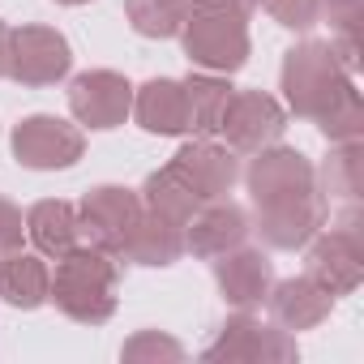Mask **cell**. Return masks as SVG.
Segmentation results:
<instances>
[{
  "label": "cell",
  "instance_id": "cell-13",
  "mask_svg": "<svg viewBox=\"0 0 364 364\" xmlns=\"http://www.w3.org/2000/svg\"><path fill=\"white\" fill-rule=\"evenodd\" d=\"M171 167L189 180V189H193L202 202L228 198V193H232V185L240 180L236 150H232V146H219V141H210V137L185 141V146L171 154Z\"/></svg>",
  "mask_w": 364,
  "mask_h": 364
},
{
  "label": "cell",
  "instance_id": "cell-2",
  "mask_svg": "<svg viewBox=\"0 0 364 364\" xmlns=\"http://www.w3.org/2000/svg\"><path fill=\"white\" fill-rule=\"evenodd\" d=\"M116 283H120V270H116L112 253L77 245L65 257H56L48 300L82 326H103L116 313Z\"/></svg>",
  "mask_w": 364,
  "mask_h": 364
},
{
  "label": "cell",
  "instance_id": "cell-25",
  "mask_svg": "<svg viewBox=\"0 0 364 364\" xmlns=\"http://www.w3.org/2000/svg\"><path fill=\"white\" fill-rule=\"evenodd\" d=\"M317 129L326 133V141H360L364 137V99L351 86L326 116H317Z\"/></svg>",
  "mask_w": 364,
  "mask_h": 364
},
{
  "label": "cell",
  "instance_id": "cell-26",
  "mask_svg": "<svg viewBox=\"0 0 364 364\" xmlns=\"http://www.w3.org/2000/svg\"><path fill=\"white\" fill-rule=\"evenodd\" d=\"M120 360H129V364H159V360L176 364V360H185V347H180L171 334H159V330H137V334L120 347Z\"/></svg>",
  "mask_w": 364,
  "mask_h": 364
},
{
  "label": "cell",
  "instance_id": "cell-31",
  "mask_svg": "<svg viewBox=\"0 0 364 364\" xmlns=\"http://www.w3.org/2000/svg\"><path fill=\"white\" fill-rule=\"evenodd\" d=\"M56 5H90V0H56Z\"/></svg>",
  "mask_w": 364,
  "mask_h": 364
},
{
  "label": "cell",
  "instance_id": "cell-30",
  "mask_svg": "<svg viewBox=\"0 0 364 364\" xmlns=\"http://www.w3.org/2000/svg\"><path fill=\"white\" fill-rule=\"evenodd\" d=\"M0 77H9V26L0 22Z\"/></svg>",
  "mask_w": 364,
  "mask_h": 364
},
{
  "label": "cell",
  "instance_id": "cell-15",
  "mask_svg": "<svg viewBox=\"0 0 364 364\" xmlns=\"http://www.w3.org/2000/svg\"><path fill=\"white\" fill-rule=\"evenodd\" d=\"M215 283L223 291V300L232 309H257L266 304L270 296V283H274V266L262 249H232L223 257H215Z\"/></svg>",
  "mask_w": 364,
  "mask_h": 364
},
{
  "label": "cell",
  "instance_id": "cell-22",
  "mask_svg": "<svg viewBox=\"0 0 364 364\" xmlns=\"http://www.w3.org/2000/svg\"><path fill=\"white\" fill-rule=\"evenodd\" d=\"M185 103H189V133L198 137H215L219 133V120H223V107L232 99V86L223 73H189L185 82Z\"/></svg>",
  "mask_w": 364,
  "mask_h": 364
},
{
  "label": "cell",
  "instance_id": "cell-29",
  "mask_svg": "<svg viewBox=\"0 0 364 364\" xmlns=\"http://www.w3.org/2000/svg\"><path fill=\"white\" fill-rule=\"evenodd\" d=\"M22 236H26V219L22 210L9 202V198H0V257L22 249Z\"/></svg>",
  "mask_w": 364,
  "mask_h": 364
},
{
  "label": "cell",
  "instance_id": "cell-24",
  "mask_svg": "<svg viewBox=\"0 0 364 364\" xmlns=\"http://www.w3.org/2000/svg\"><path fill=\"white\" fill-rule=\"evenodd\" d=\"M185 14L189 0H124V18L141 39H176Z\"/></svg>",
  "mask_w": 364,
  "mask_h": 364
},
{
  "label": "cell",
  "instance_id": "cell-21",
  "mask_svg": "<svg viewBox=\"0 0 364 364\" xmlns=\"http://www.w3.org/2000/svg\"><path fill=\"white\" fill-rule=\"evenodd\" d=\"M137 198H141L146 210H154V215H163V219H171V223H180V228H185V223L193 219V210L202 206V198L189 189V180L180 176L171 163L146 176V185H141Z\"/></svg>",
  "mask_w": 364,
  "mask_h": 364
},
{
  "label": "cell",
  "instance_id": "cell-8",
  "mask_svg": "<svg viewBox=\"0 0 364 364\" xmlns=\"http://www.w3.org/2000/svg\"><path fill=\"white\" fill-rule=\"evenodd\" d=\"M137 215H141V198L133 189H124V185H99L77 206V240L116 257L124 249V236L137 223Z\"/></svg>",
  "mask_w": 364,
  "mask_h": 364
},
{
  "label": "cell",
  "instance_id": "cell-19",
  "mask_svg": "<svg viewBox=\"0 0 364 364\" xmlns=\"http://www.w3.org/2000/svg\"><path fill=\"white\" fill-rule=\"evenodd\" d=\"M26 236L35 240V249L43 257H65L69 249H77V206L60 202V198H48V202H35L26 210Z\"/></svg>",
  "mask_w": 364,
  "mask_h": 364
},
{
  "label": "cell",
  "instance_id": "cell-14",
  "mask_svg": "<svg viewBox=\"0 0 364 364\" xmlns=\"http://www.w3.org/2000/svg\"><path fill=\"white\" fill-rule=\"evenodd\" d=\"M253 228L262 232V240L270 249H304L326 228V198L304 193V198H291V202L253 206Z\"/></svg>",
  "mask_w": 364,
  "mask_h": 364
},
{
  "label": "cell",
  "instance_id": "cell-27",
  "mask_svg": "<svg viewBox=\"0 0 364 364\" xmlns=\"http://www.w3.org/2000/svg\"><path fill=\"white\" fill-rule=\"evenodd\" d=\"M262 5L287 31H309V26L321 22V5H317V0H262Z\"/></svg>",
  "mask_w": 364,
  "mask_h": 364
},
{
  "label": "cell",
  "instance_id": "cell-10",
  "mask_svg": "<svg viewBox=\"0 0 364 364\" xmlns=\"http://www.w3.org/2000/svg\"><path fill=\"white\" fill-rule=\"evenodd\" d=\"M287 129V112L274 95L266 90H232L228 107H223V120H219V133L228 137L232 150H262V146H274Z\"/></svg>",
  "mask_w": 364,
  "mask_h": 364
},
{
  "label": "cell",
  "instance_id": "cell-17",
  "mask_svg": "<svg viewBox=\"0 0 364 364\" xmlns=\"http://www.w3.org/2000/svg\"><path fill=\"white\" fill-rule=\"evenodd\" d=\"M133 116L146 133L159 137H185L189 133V103H185V86L171 77H150L146 86L133 90Z\"/></svg>",
  "mask_w": 364,
  "mask_h": 364
},
{
  "label": "cell",
  "instance_id": "cell-6",
  "mask_svg": "<svg viewBox=\"0 0 364 364\" xmlns=\"http://www.w3.org/2000/svg\"><path fill=\"white\" fill-rule=\"evenodd\" d=\"M245 185H249L253 206H274V202H291V198H304V193H321L317 189V167L309 163V154H300L291 146H279V141L253 150Z\"/></svg>",
  "mask_w": 364,
  "mask_h": 364
},
{
  "label": "cell",
  "instance_id": "cell-18",
  "mask_svg": "<svg viewBox=\"0 0 364 364\" xmlns=\"http://www.w3.org/2000/svg\"><path fill=\"white\" fill-rule=\"evenodd\" d=\"M120 257H129L133 266H176L180 257H185V228L141 206L137 223L124 236Z\"/></svg>",
  "mask_w": 364,
  "mask_h": 364
},
{
  "label": "cell",
  "instance_id": "cell-32",
  "mask_svg": "<svg viewBox=\"0 0 364 364\" xmlns=\"http://www.w3.org/2000/svg\"><path fill=\"white\" fill-rule=\"evenodd\" d=\"M240 5H262V0H240Z\"/></svg>",
  "mask_w": 364,
  "mask_h": 364
},
{
  "label": "cell",
  "instance_id": "cell-5",
  "mask_svg": "<svg viewBox=\"0 0 364 364\" xmlns=\"http://www.w3.org/2000/svg\"><path fill=\"white\" fill-rule=\"evenodd\" d=\"M202 355L210 364H291L300 355V347H296L291 330L270 326V321L253 317L249 309H240L236 317H228V326Z\"/></svg>",
  "mask_w": 364,
  "mask_h": 364
},
{
  "label": "cell",
  "instance_id": "cell-7",
  "mask_svg": "<svg viewBox=\"0 0 364 364\" xmlns=\"http://www.w3.org/2000/svg\"><path fill=\"white\" fill-rule=\"evenodd\" d=\"M86 154L82 124H69L60 116H26L14 129V159L31 171H65Z\"/></svg>",
  "mask_w": 364,
  "mask_h": 364
},
{
  "label": "cell",
  "instance_id": "cell-9",
  "mask_svg": "<svg viewBox=\"0 0 364 364\" xmlns=\"http://www.w3.org/2000/svg\"><path fill=\"white\" fill-rule=\"evenodd\" d=\"M73 69V48L52 26L9 31V77L22 86H56Z\"/></svg>",
  "mask_w": 364,
  "mask_h": 364
},
{
  "label": "cell",
  "instance_id": "cell-1",
  "mask_svg": "<svg viewBox=\"0 0 364 364\" xmlns=\"http://www.w3.org/2000/svg\"><path fill=\"white\" fill-rule=\"evenodd\" d=\"M185 56L206 73H236L249 60V5L240 0H189L180 26Z\"/></svg>",
  "mask_w": 364,
  "mask_h": 364
},
{
  "label": "cell",
  "instance_id": "cell-12",
  "mask_svg": "<svg viewBox=\"0 0 364 364\" xmlns=\"http://www.w3.org/2000/svg\"><path fill=\"white\" fill-rule=\"evenodd\" d=\"M253 232V219L245 206L228 202V198H215V202H202L193 210V219L185 223V253L193 257H223L232 249H240Z\"/></svg>",
  "mask_w": 364,
  "mask_h": 364
},
{
  "label": "cell",
  "instance_id": "cell-16",
  "mask_svg": "<svg viewBox=\"0 0 364 364\" xmlns=\"http://www.w3.org/2000/svg\"><path fill=\"white\" fill-rule=\"evenodd\" d=\"M266 304H270V317H274V326H283V330H313V326H321L326 317H330V309H334V296L317 283V279H309V274H296V279H283V283H270V296H266Z\"/></svg>",
  "mask_w": 364,
  "mask_h": 364
},
{
  "label": "cell",
  "instance_id": "cell-28",
  "mask_svg": "<svg viewBox=\"0 0 364 364\" xmlns=\"http://www.w3.org/2000/svg\"><path fill=\"white\" fill-rule=\"evenodd\" d=\"M317 5L334 31H360L364 26V0H317Z\"/></svg>",
  "mask_w": 364,
  "mask_h": 364
},
{
  "label": "cell",
  "instance_id": "cell-20",
  "mask_svg": "<svg viewBox=\"0 0 364 364\" xmlns=\"http://www.w3.org/2000/svg\"><path fill=\"white\" fill-rule=\"evenodd\" d=\"M48 291H52V270L43 257L35 253H5V262H0V296H5L14 309H39L48 304Z\"/></svg>",
  "mask_w": 364,
  "mask_h": 364
},
{
  "label": "cell",
  "instance_id": "cell-4",
  "mask_svg": "<svg viewBox=\"0 0 364 364\" xmlns=\"http://www.w3.org/2000/svg\"><path fill=\"white\" fill-rule=\"evenodd\" d=\"M309 279H317L334 300L351 296L364 283V215L355 202L334 219V228H321L309 240Z\"/></svg>",
  "mask_w": 364,
  "mask_h": 364
},
{
  "label": "cell",
  "instance_id": "cell-3",
  "mask_svg": "<svg viewBox=\"0 0 364 364\" xmlns=\"http://www.w3.org/2000/svg\"><path fill=\"white\" fill-rule=\"evenodd\" d=\"M283 99L300 120H317L326 116L355 82L351 73L338 65L330 39H304L283 56Z\"/></svg>",
  "mask_w": 364,
  "mask_h": 364
},
{
  "label": "cell",
  "instance_id": "cell-23",
  "mask_svg": "<svg viewBox=\"0 0 364 364\" xmlns=\"http://www.w3.org/2000/svg\"><path fill=\"white\" fill-rule=\"evenodd\" d=\"M317 189H321V198L360 202V193H364V141H334L330 159L317 171Z\"/></svg>",
  "mask_w": 364,
  "mask_h": 364
},
{
  "label": "cell",
  "instance_id": "cell-11",
  "mask_svg": "<svg viewBox=\"0 0 364 364\" xmlns=\"http://www.w3.org/2000/svg\"><path fill=\"white\" fill-rule=\"evenodd\" d=\"M69 112L86 129H116L133 116V86L116 69H90L69 86Z\"/></svg>",
  "mask_w": 364,
  "mask_h": 364
}]
</instances>
